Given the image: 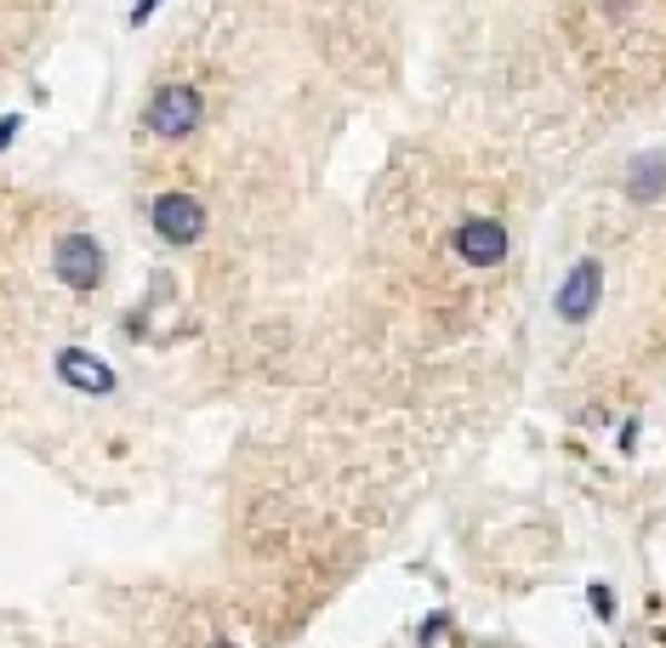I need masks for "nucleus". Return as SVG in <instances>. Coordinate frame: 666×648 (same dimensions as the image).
I'll list each match as a JSON object with an SVG mask.
<instances>
[{
    "label": "nucleus",
    "instance_id": "1",
    "mask_svg": "<svg viewBox=\"0 0 666 648\" xmlns=\"http://www.w3.org/2000/svg\"><path fill=\"white\" fill-rule=\"evenodd\" d=\"M142 126H149L160 142H188L200 126H206V91L195 80H171L149 97V109H142Z\"/></svg>",
    "mask_w": 666,
    "mask_h": 648
},
{
    "label": "nucleus",
    "instance_id": "2",
    "mask_svg": "<svg viewBox=\"0 0 666 648\" xmlns=\"http://www.w3.org/2000/svg\"><path fill=\"white\" fill-rule=\"evenodd\" d=\"M149 228L171 245V251H188V245H200V239H206L211 211L200 206V193L171 188V193H155V199H149Z\"/></svg>",
    "mask_w": 666,
    "mask_h": 648
},
{
    "label": "nucleus",
    "instance_id": "3",
    "mask_svg": "<svg viewBox=\"0 0 666 648\" xmlns=\"http://www.w3.org/2000/svg\"><path fill=\"white\" fill-rule=\"evenodd\" d=\"M52 273L63 290L74 296H98L103 279H109V251L91 233H63L58 239V251H52Z\"/></svg>",
    "mask_w": 666,
    "mask_h": 648
},
{
    "label": "nucleus",
    "instance_id": "4",
    "mask_svg": "<svg viewBox=\"0 0 666 648\" xmlns=\"http://www.w3.org/2000/svg\"><path fill=\"white\" fill-rule=\"evenodd\" d=\"M450 251L461 268H501L507 251H513V239H507V222L490 217V211H473L450 228Z\"/></svg>",
    "mask_w": 666,
    "mask_h": 648
},
{
    "label": "nucleus",
    "instance_id": "5",
    "mask_svg": "<svg viewBox=\"0 0 666 648\" xmlns=\"http://www.w3.org/2000/svg\"><path fill=\"white\" fill-rule=\"evenodd\" d=\"M598 302H604V262H598V257H576V262L564 268V279H558L553 313H558V325L581 330V325L598 313Z\"/></svg>",
    "mask_w": 666,
    "mask_h": 648
},
{
    "label": "nucleus",
    "instance_id": "6",
    "mask_svg": "<svg viewBox=\"0 0 666 648\" xmlns=\"http://www.w3.org/2000/svg\"><path fill=\"white\" fill-rule=\"evenodd\" d=\"M58 381L63 387H74V392H86V398H115L120 392V376H115V365L109 359H98L91 347H58Z\"/></svg>",
    "mask_w": 666,
    "mask_h": 648
},
{
    "label": "nucleus",
    "instance_id": "7",
    "mask_svg": "<svg viewBox=\"0 0 666 648\" xmlns=\"http://www.w3.org/2000/svg\"><path fill=\"white\" fill-rule=\"evenodd\" d=\"M660 193H666V160H660V154H644V160L627 171V199H633V206H655Z\"/></svg>",
    "mask_w": 666,
    "mask_h": 648
},
{
    "label": "nucleus",
    "instance_id": "8",
    "mask_svg": "<svg viewBox=\"0 0 666 648\" xmlns=\"http://www.w3.org/2000/svg\"><path fill=\"white\" fill-rule=\"evenodd\" d=\"M160 7H166V0H131V12H126V23H131V29H142V23H149V18H155Z\"/></svg>",
    "mask_w": 666,
    "mask_h": 648
},
{
    "label": "nucleus",
    "instance_id": "9",
    "mask_svg": "<svg viewBox=\"0 0 666 648\" xmlns=\"http://www.w3.org/2000/svg\"><path fill=\"white\" fill-rule=\"evenodd\" d=\"M18 131H23V114H0V148H12Z\"/></svg>",
    "mask_w": 666,
    "mask_h": 648
},
{
    "label": "nucleus",
    "instance_id": "10",
    "mask_svg": "<svg viewBox=\"0 0 666 648\" xmlns=\"http://www.w3.org/2000/svg\"><path fill=\"white\" fill-rule=\"evenodd\" d=\"M593 609H598L604 620L615 615V597H609V586H593Z\"/></svg>",
    "mask_w": 666,
    "mask_h": 648
},
{
    "label": "nucleus",
    "instance_id": "11",
    "mask_svg": "<svg viewBox=\"0 0 666 648\" xmlns=\"http://www.w3.org/2000/svg\"><path fill=\"white\" fill-rule=\"evenodd\" d=\"M217 648H233V642H217Z\"/></svg>",
    "mask_w": 666,
    "mask_h": 648
}]
</instances>
